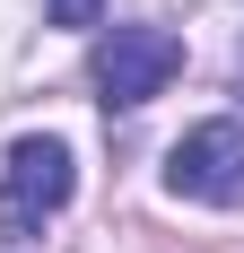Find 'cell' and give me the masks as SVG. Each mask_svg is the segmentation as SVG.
Segmentation results:
<instances>
[{
	"label": "cell",
	"mask_w": 244,
	"mask_h": 253,
	"mask_svg": "<svg viewBox=\"0 0 244 253\" xmlns=\"http://www.w3.org/2000/svg\"><path fill=\"white\" fill-rule=\"evenodd\" d=\"M70 192H79V166H70V149L61 140H18L9 149V166H0V236H44L61 210H70Z\"/></svg>",
	"instance_id": "6da1fadb"
},
{
	"label": "cell",
	"mask_w": 244,
	"mask_h": 253,
	"mask_svg": "<svg viewBox=\"0 0 244 253\" xmlns=\"http://www.w3.org/2000/svg\"><path fill=\"white\" fill-rule=\"evenodd\" d=\"M174 70H183V35H174V26H114V35L96 44V87H105V105L166 96Z\"/></svg>",
	"instance_id": "7a4b0ae2"
},
{
	"label": "cell",
	"mask_w": 244,
	"mask_h": 253,
	"mask_svg": "<svg viewBox=\"0 0 244 253\" xmlns=\"http://www.w3.org/2000/svg\"><path fill=\"white\" fill-rule=\"evenodd\" d=\"M166 183L183 192V201L236 210V201H244V123H236V114H218V123L183 131L174 157H166Z\"/></svg>",
	"instance_id": "3957f363"
},
{
	"label": "cell",
	"mask_w": 244,
	"mask_h": 253,
	"mask_svg": "<svg viewBox=\"0 0 244 253\" xmlns=\"http://www.w3.org/2000/svg\"><path fill=\"white\" fill-rule=\"evenodd\" d=\"M44 18H52V26H96L105 0H44Z\"/></svg>",
	"instance_id": "277c9868"
}]
</instances>
